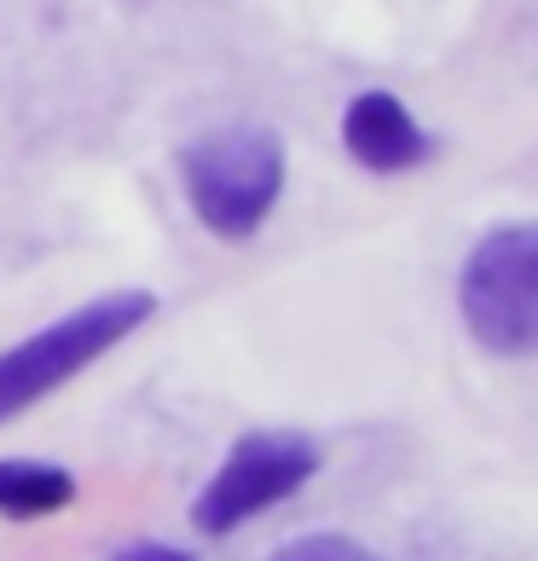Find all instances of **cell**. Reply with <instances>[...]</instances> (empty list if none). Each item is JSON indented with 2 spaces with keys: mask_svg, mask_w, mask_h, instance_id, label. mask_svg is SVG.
I'll return each instance as SVG.
<instances>
[{
  "mask_svg": "<svg viewBox=\"0 0 538 561\" xmlns=\"http://www.w3.org/2000/svg\"><path fill=\"white\" fill-rule=\"evenodd\" d=\"M284 139L273 128H250V122L215 128L180 151L185 203H192L203 232H215L220 243H250L261 232L284 197Z\"/></svg>",
  "mask_w": 538,
  "mask_h": 561,
  "instance_id": "6da1fadb",
  "label": "cell"
},
{
  "mask_svg": "<svg viewBox=\"0 0 538 561\" xmlns=\"http://www.w3.org/2000/svg\"><path fill=\"white\" fill-rule=\"evenodd\" d=\"M151 319H157L151 289H111V296H93L70 307L65 319L41 324L35 336L0 347V423H12L18 411H30L35 400L76 382L93 359H105L111 347H122Z\"/></svg>",
  "mask_w": 538,
  "mask_h": 561,
  "instance_id": "7a4b0ae2",
  "label": "cell"
},
{
  "mask_svg": "<svg viewBox=\"0 0 538 561\" xmlns=\"http://www.w3.org/2000/svg\"><path fill=\"white\" fill-rule=\"evenodd\" d=\"M458 313L499 359H538V220H504L469 249Z\"/></svg>",
  "mask_w": 538,
  "mask_h": 561,
  "instance_id": "3957f363",
  "label": "cell"
},
{
  "mask_svg": "<svg viewBox=\"0 0 538 561\" xmlns=\"http://www.w3.org/2000/svg\"><path fill=\"white\" fill-rule=\"evenodd\" d=\"M313 474H319V446L307 434H284V428L238 434L232 451L220 457L215 481L197 492L192 527L203 538H226L273 504H284V497H296Z\"/></svg>",
  "mask_w": 538,
  "mask_h": 561,
  "instance_id": "277c9868",
  "label": "cell"
},
{
  "mask_svg": "<svg viewBox=\"0 0 538 561\" xmlns=\"http://www.w3.org/2000/svg\"><path fill=\"white\" fill-rule=\"evenodd\" d=\"M342 145H347V157L370 174H405V169H423V162L434 157V139L417 128V116L382 88H365V93L347 99Z\"/></svg>",
  "mask_w": 538,
  "mask_h": 561,
  "instance_id": "5b68a950",
  "label": "cell"
},
{
  "mask_svg": "<svg viewBox=\"0 0 538 561\" xmlns=\"http://www.w3.org/2000/svg\"><path fill=\"white\" fill-rule=\"evenodd\" d=\"M76 504V474L47 457H0V515L7 522H47Z\"/></svg>",
  "mask_w": 538,
  "mask_h": 561,
  "instance_id": "8992f818",
  "label": "cell"
},
{
  "mask_svg": "<svg viewBox=\"0 0 538 561\" xmlns=\"http://www.w3.org/2000/svg\"><path fill=\"white\" fill-rule=\"evenodd\" d=\"M266 561H382V556L365 550L359 538H342V533H307V538L278 545Z\"/></svg>",
  "mask_w": 538,
  "mask_h": 561,
  "instance_id": "52a82bcc",
  "label": "cell"
},
{
  "mask_svg": "<svg viewBox=\"0 0 538 561\" xmlns=\"http://www.w3.org/2000/svg\"><path fill=\"white\" fill-rule=\"evenodd\" d=\"M111 561H197V556H192V550H180V545H157V538H139V545L111 550Z\"/></svg>",
  "mask_w": 538,
  "mask_h": 561,
  "instance_id": "ba28073f",
  "label": "cell"
}]
</instances>
